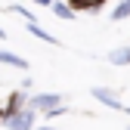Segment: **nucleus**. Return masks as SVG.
<instances>
[{
    "label": "nucleus",
    "mask_w": 130,
    "mask_h": 130,
    "mask_svg": "<svg viewBox=\"0 0 130 130\" xmlns=\"http://www.w3.org/2000/svg\"><path fill=\"white\" fill-rule=\"evenodd\" d=\"M28 108L50 115V111L62 108V96H59V93H34V96H31V102H28Z\"/></svg>",
    "instance_id": "f257e3e1"
},
{
    "label": "nucleus",
    "mask_w": 130,
    "mask_h": 130,
    "mask_svg": "<svg viewBox=\"0 0 130 130\" xmlns=\"http://www.w3.org/2000/svg\"><path fill=\"white\" fill-rule=\"evenodd\" d=\"M34 118H37L34 108H19V111H15V115H9L3 124H6L9 130H31V127H34Z\"/></svg>",
    "instance_id": "f03ea898"
},
{
    "label": "nucleus",
    "mask_w": 130,
    "mask_h": 130,
    "mask_svg": "<svg viewBox=\"0 0 130 130\" xmlns=\"http://www.w3.org/2000/svg\"><path fill=\"white\" fill-rule=\"evenodd\" d=\"M90 93H93V99H99L102 105L115 108V111H124V105H121V99H118V93H111V90H105V87H93Z\"/></svg>",
    "instance_id": "7ed1b4c3"
},
{
    "label": "nucleus",
    "mask_w": 130,
    "mask_h": 130,
    "mask_svg": "<svg viewBox=\"0 0 130 130\" xmlns=\"http://www.w3.org/2000/svg\"><path fill=\"white\" fill-rule=\"evenodd\" d=\"M0 62L3 65H12V68H19V71H28V62L19 56V53H9V50H0Z\"/></svg>",
    "instance_id": "20e7f679"
},
{
    "label": "nucleus",
    "mask_w": 130,
    "mask_h": 130,
    "mask_svg": "<svg viewBox=\"0 0 130 130\" xmlns=\"http://www.w3.org/2000/svg\"><path fill=\"white\" fill-rule=\"evenodd\" d=\"M108 62L111 65H130V46H115L108 53Z\"/></svg>",
    "instance_id": "39448f33"
},
{
    "label": "nucleus",
    "mask_w": 130,
    "mask_h": 130,
    "mask_svg": "<svg viewBox=\"0 0 130 130\" xmlns=\"http://www.w3.org/2000/svg\"><path fill=\"white\" fill-rule=\"evenodd\" d=\"M28 31H31V34H34V37H40L43 43H53V46H59V37H53L50 31H46V28H40L37 22H31V25H28Z\"/></svg>",
    "instance_id": "423d86ee"
},
{
    "label": "nucleus",
    "mask_w": 130,
    "mask_h": 130,
    "mask_svg": "<svg viewBox=\"0 0 130 130\" xmlns=\"http://www.w3.org/2000/svg\"><path fill=\"white\" fill-rule=\"evenodd\" d=\"M53 15H59V19H65V22H71V19H74V9H71L68 3H62V0H59V3H53Z\"/></svg>",
    "instance_id": "0eeeda50"
},
{
    "label": "nucleus",
    "mask_w": 130,
    "mask_h": 130,
    "mask_svg": "<svg viewBox=\"0 0 130 130\" xmlns=\"http://www.w3.org/2000/svg\"><path fill=\"white\" fill-rule=\"evenodd\" d=\"M108 15H111V22H124L130 15V0H121V3L115 6V12H108Z\"/></svg>",
    "instance_id": "6e6552de"
},
{
    "label": "nucleus",
    "mask_w": 130,
    "mask_h": 130,
    "mask_svg": "<svg viewBox=\"0 0 130 130\" xmlns=\"http://www.w3.org/2000/svg\"><path fill=\"white\" fill-rule=\"evenodd\" d=\"M102 3H105V0H71L74 9H99Z\"/></svg>",
    "instance_id": "1a4fd4ad"
},
{
    "label": "nucleus",
    "mask_w": 130,
    "mask_h": 130,
    "mask_svg": "<svg viewBox=\"0 0 130 130\" xmlns=\"http://www.w3.org/2000/svg\"><path fill=\"white\" fill-rule=\"evenodd\" d=\"M9 12H15V15H25V22H28V25L34 22V12H28V9H25V6H19V3H15V6H12Z\"/></svg>",
    "instance_id": "9d476101"
},
{
    "label": "nucleus",
    "mask_w": 130,
    "mask_h": 130,
    "mask_svg": "<svg viewBox=\"0 0 130 130\" xmlns=\"http://www.w3.org/2000/svg\"><path fill=\"white\" fill-rule=\"evenodd\" d=\"M34 3H40V6H50V3H53V0H34Z\"/></svg>",
    "instance_id": "9b49d317"
},
{
    "label": "nucleus",
    "mask_w": 130,
    "mask_h": 130,
    "mask_svg": "<svg viewBox=\"0 0 130 130\" xmlns=\"http://www.w3.org/2000/svg\"><path fill=\"white\" fill-rule=\"evenodd\" d=\"M0 40H6V31H3V28H0Z\"/></svg>",
    "instance_id": "f8f14e48"
},
{
    "label": "nucleus",
    "mask_w": 130,
    "mask_h": 130,
    "mask_svg": "<svg viewBox=\"0 0 130 130\" xmlns=\"http://www.w3.org/2000/svg\"><path fill=\"white\" fill-rule=\"evenodd\" d=\"M37 130H53V127H37Z\"/></svg>",
    "instance_id": "ddd939ff"
}]
</instances>
